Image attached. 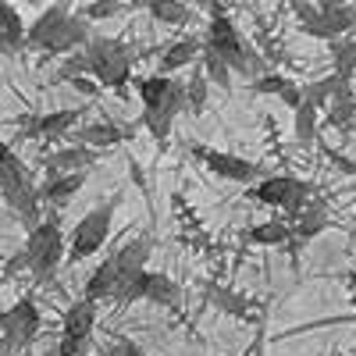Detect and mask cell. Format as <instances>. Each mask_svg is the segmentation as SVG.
<instances>
[{
  "mask_svg": "<svg viewBox=\"0 0 356 356\" xmlns=\"http://www.w3.org/2000/svg\"><path fill=\"white\" fill-rule=\"evenodd\" d=\"M0 196H4V203L11 207V214L25 225V228H36L43 218H40V186L33 171H29V164L11 150V143L0 139Z\"/></svg>",
  "mask_w": 356,
  "mask_h": 356,
  "instance_id": "6da1fadb",
  "label": "cell"
},
{
  "mask_svg": "<svg viewBox=\"0 0 356 356\" xmlns=\"http://www.w3.org/2000/svg\"><path fill=\"white\" fill-rule=\"evenodd\" d=\"M203 43H207V50H214L218 57H225L235 75H243V79H250V82H253L257 75H264V57L243 40V33L235 29V22H232L221 8H214L211 22H207Z\"/></svg>",
  "mask_w": 356,
  "mask_h": 356,
  "instance_id": "7a4b0ae2",
  "label": "cell"
},
{
  "mask_svg": "<svg viewBox=\"0 0 356 356\" xmlns=\"http://www.w3.org/2000/svg\"><path fill=\"white\" fill-rule=\"evenodd\" d=\"M86 57H89V75L104 89L125 93V86L132 82V65H136V50L129 43L111 40V36H93L86 43Z\"/></svg>",
  "mask_w": 356,
  "mask_h": 356,
  "instance_id": "3957f363",
  "label": "cell"
},
{
  "mask_svg": "<svg viewBox=\"0 0 356 356\" xmlns=\"http://www.w3.org/2000/svg\"><path fill=\"white\" fill-rule=\"evenodd\" d=\"M25 253H29V275L36 282H50L57 275L65 253V235H61V221L57 214L43 218L36 228H29V239H25Z\"/></svg>",
  "mask_w": 356,
  "mask_h": 356,
  "instance_id": "277c9868",
  "label": "cell"
},
{
  "mask_svg": "<svg viewBox=\"0 0 356 356\" xmlns=\"http://www.w3.org/2000/svg\"><path fill=\"white\" fill-rule=\"evenodd\" d=\"M114 211H118V196L97 203L89 214L79 218V225L72 228V239H68V257H65L68 264H82L104 250V243L111 239V228H114Z\"/></svg>",
  "mask_w": 356,
  "mask_h": 356,
  "instance_id": "5b68a950",
  "label": "cell"
},
{
  "mask_svg": "<svg viewBox=\"0 0 356 356\" xmlns=\"http://www.w3.org/2000/svg\"><path fill=\"white\" fill-rule=\"evenodd\" d=\"M246 196L260 207H275V211H285L292 218L314 200V186L307 178H296V175H264L250 186Z\"/></svg>",
  "mask_w": 356,
  "mask_h": 356,
  "instance_id": "8992f818",
  "label": "cell"
},
{
  "mask_svg": "<svg viewBox=\"0 0 356 356\" xmlns=\"http://www.w3.org/2000/svg\"><path fill=\"white\" fill-rule=\"evenodd\" d=\"M40 307L33 296H22L15 307L0 314V356H22L40 335Z\"/></svg>",
  "mask_w": 356,
  "mask_h": 356,
  "instance_id": "52a82bcc",
  "label": "cell"
},
{
  "mask_svg": "<svg viewBox=\"0 0 356 356\" xmlns=\"http://www.w3.org/2000/svg\"><path fill=\"white\" fill-rule=\"evenodd\" d=\"M193 157L211 171L221 182H235V186H253L257 178H264V168L250 157H239L232 150H218V146H203V143H193Z\"/></svg>",
  "mask_w": 356,
  "mask_h": 356,
  "instance_id": "ba28073f",
  "label": "cell"
},
{
  "mask_svg": "<svg viewBox=\"0 0 356 356\" xmlns=\"http://www.w3.org/2000/svg\"><path fill=\"white\" fill-rule=\"evenodd\" d=\"M93 328H97V300H75L65 317H61V342H57V353L61 356H82L89 339H93Z\"/></svg>",
  "mask_w": 356,
  "mask_h": 356,
  "instance_id": "9c48e42d",
  "label": "cell"
},
{
  "mask_svg": "<svg viewBox=\"0 0 356 356\" xmlns=\"http://www.w3.org/2000/svg\"><path fill=\"white\" fill-rule=\"evenodd\" d=\"M82 114H86L82 107H65V111H50V114H25V118H18V129L29 139L54 143V139L72 136L79 129V122H82Z\"/></svg>",
  "mask_w": 356,
  "mask_h": 356,
  "instance_id": "30bf717a",
  "label": "cell"
},
{
  "mask_svg": "<svg viewBox=\"0 0 356 356\" xmlns=\"http://www.w3.org/2000/svg\"><path fill=\"white\" fill-rule=\"evenodd\" d=\"M136 300H150V303H157V307H178L182 303V289H178V282H171L168 275H161V271H139V278L129 285V292L122 296V307H129V303H136Z\"/></svg>",
  "mask_w": 356,
  "mask_h": 356,
  "instance_id": "8fae6325",
  "label": "cell"
},
{
  "mask_svg": "<svg viewBox=\"0 0 356 356\" xmlns=\"http://www.w3.org/2000/svg\"><path fill=\"white\" fill-rule=\"evenodd\" d=\"M178 114H186V82H178L157 107H143V129L157 139V146H168Z\"/></svg>",
  "mask_w": 356,
  "mask_h": 356,
  "instance_id": "7c38bea8",
  "label": "cell"
},
{
  "mask_svg": "<svg viewBox=\"0 0 356 356\" xmlns=\"http://www.w3.org/2000/svg\"><path fill=\"white\" fill-rule=\"evenodd\" d=\"M97 157H100V150H93V146L68 143V146H61V150L43 157V171H47V178L50 175H68V171H86V168L97 164Z\"/></svg>",
  "mask_w": 356,
  "mask_h": 356,
  "instance_id": "4fadbf2b",
  "label": "cell"
},
{
  "mask_svg": "<svg viewBox=\"0 0 356 356\" xmlns=\"http://www.w3.org/2000/svg\"><path fill=\"white\" fill-rule=\"evenodd\" d=\"M89 40H93L89 18H86V15H68L65 25L57 29V36L50 40V47H47L43 54H50V57H65V54H72V50H82Z\"/></svg>",
  "mask_w": 356,
  "mask_h": 356,
  "instance_id": "5bb4252c",
  "label": "cell"
},
{
  "mask_svg": "<svg viewBox=\"0 0 356 356\" xmlns=\"http://www.w3.org/2000/svg\"><path fill=\"white\" fill-rule=\"evenodd\" d=\"M72 15L68 8V0H61V4H50L33 25H29V33H25V47H33V50H47L50 40L57 36V29L65 25V18Z\"/></svg>",
  "mask_w": 356,
  "mask_h": 356,
  "instance_id": "9a60e30c",
  "label": "cell"
},
{
  "mask_svg": "<svg viewBox=\"0 0 356 356\" xmlns=\"http://www.w3.org/2000/svg\"><path fill=\"white\" fill-rule=\"evenodd\" d=\"M203 50H207V43L196 40V36H182V40L168 43L161 50V72L164 75H178L182 68H193L200 57H203Z\"/></svg>",
  "mask_w": 356,
  "mask_h": 356,
  "instance_id": "2e32d148",
  "label": "cell"
},
{
  "mask_svg": "<svg viewBox=\"0 0 356 356\" xmlns=\"http://www.w3.org/2000/svg\"><path fill=\"white\" fill-rule=\"evenodd\" d=\"M289 221H292V243H289V246L300 250L303 243H310L314 235H321L324 228H328V207H324L321 200H310L303 211L292 214Z\"/></svg>",
  "mask_w": 356,
  "mask_h": 356,
  "instance_id": "e0dca14e",
  "label": "cell"
},
{
  "mask_svg": "<svg viewBox=\"0 0 356 356\" xmlns=\"http://www.w3.org/2000/svg\"><path fill=\"white\" fill-rule=\"evenodd\" d=\"M136 129L129 125H111V122H93V125H79L72 132V143H86L93 150H107V146H118V143H129Z\"/></svg>",
  "mask_w": 356,
  "mask_h": 356,
  "instance_id": "ac0fdd59",
  "label": "cell"
},
{
  "mask_svg": "<svg viewBox=\"0 0 356 356\" xmlns=\"http://www.w3.org/2000/svg\"><path fill=\"white\" fill-rule=\"evenodd\" d=\"M253 93H260V97H278L289 111H296V107L303 104V86L292 82V79H285V75H275V72L257 75V79H253Z\"/></svg>",
  "mask_w": 356,
  "mask_h": 356,
  "instance_id": "d6986e66",
  "label": "cell"
},
{
  "mask_svg": "<svg viewBox=\"0 0 356 356\" xmlns=\"http://www.w3.org/2000/svg\"><path fill=\"white\" fill-rule=\"evenodd\" d=\"M25 33H29V25L22 22L18 8L8 4V0H0V54L15 57L25 47Z\"/></svg>",
  "mask_w": 356,
  "mask_h": 356,
  "instance_id": "ffe728a7",
  "label": "cell"
},
{
  "mask_svg": "<svg viewBox=\"0 0 356 356\" xmlns=\"http://www.w3.org/2000/svg\"><path fill=\"white\" fill-rule=\"evenodd\" d=\"M86 186V171H68V175H50L47 182L40 186V196H43V203H50V207H68L75 196H79V189Z\"/></svg>",
  "mask_w": 356,
  "mask_h": 356,
  "instance_id": "44dd1931",
  "label": "cell"
},
{
  "mask_svg": "<svg viewBox=\"0 0 356 356\" xmlns=\"http://www.w3.org/2000/svg\"><path fill=\"white\" fill-rule=\"evenodd\" d=\"M114 292H118V257H104L97 267H93V275L86 278V296L89 300H114Z\"/></svg>",
  "mask_w": 356,
  "mask_h": 356,
  "instance_id": "7402d4cb",
  "label": "cell"
},
{
  "mask_svg": "<svg viewBox=\"0 0 356 356\" xmlns=\"http://www.w3.org/2000/svg\"><path fill=\"white\" fill-rule=\"evenodd\" d=\"M321 15L332 29V40H339L349 29H356V4L353 0H321Z\"/></svg>",
  "mask_w": 356,
  "mask_h": 356,
  "instance_id": "603a6c76",
  "label": "cell"
},
{
  "mask_svg": "<svg viewBox=\"0 0 356 356\" xmlns=\"http://www.w3.org/2000/svg\"><path fill=\"white\" fill-rule=\"evenodd\" d=\"M321 107H314V104H300L292 111V139H296V146H314V139H317V129H321Z\"/></svg>",
  "mask_w": 356,
  "mask_h": 356,
  "instance_id": "cb8c5ba5",
  "label": "cell"
},
{
  "mask_svg": "<svg viewBox=\"0 0 356 356\" xmlns=\"http://www.w3.org/2000/svg\"><path fill=\"white\" fill-rule=\"evenodd\" d=\"M324 114H328V122H332L335 129H349V125H353V118H356V93H353V86H349L346 79L339 82L335 97H332L328 107H324Z\"/></svg>",
  "mask_w": 356,
  "mask_h": 356,
  "instance_id": "d4e9b609",
  "label": "cell"
},
{
  "mask_svg": "<svg viewBox=\"0 0 356 356\" xmlns=\"http://www.w3.org/2000/svg\"><path fill=\"white\" fill-rule=\"evenodd\" d=\"M250 243L253 246H289L292 243V221L271 218V221H260L250 228Z\"/></svg>",
  "mask_w": 356,
  "mask_h": 356,
  "instance_id": "484cf974",
  "label": "cell"
},
{
  "mask_svg": "<svg viewBox=\"0 0 356 356\" xmlns=\"http://www.w3.org/2000/svg\"><path fill=\"white\" fill-rule=\"evenodd\" d=\"M146 11H150L154 22H161V25H175V29L193 22V11H189L186 0H146Z\"/></svg>",
  "mask_w": 356,
  "mask_h": 356,
  "instance_id": "4316f807",
  "label": "cell"
},
{
  "mask_svg": "<svg viewBox=\"0 0 356 356\" xmlns=\"http://www.w3.org/2000/svg\"><path fill=\"white\" fill-rule=\"evenodd\" d=\"M296 18H300V29L307 36H314V40H332V29H328V22H324V15H321V4H307V0H296Z\"/></svg>",
  "mask_w": 356,
  "mask_h": 356,
  "instance_id": "83f0119b",
  "label": "cell"
},
{
  "mask_svg": "<svg viewBox=\"0 0 356 356\" xmlns=\"http://www.w3.org/2000/svg\"><path fill=\"white\" fill-rule=\"evenodd\" d=\"M332 61H335V75L349 82L356 75V40H349V36L332 40Z\"/></svg>",
  "mask_w": 356,
  "mask_h": 356,
  "instance_id": "f1b7e54d",
  "label": "cell"
},
{
  "mask_svg": "<svg viewBox=\"0 0 356 356\" xmlns=\"http://www.w3.org/2000/svg\"><path fill=\"white\" fill-rule=\"evenodd\" d=\"M339 82H342V79H339L335 72H332V75H321V79H314V82H307V86H303V100L324 111V107L332 104V97H335Z\"/></svg>",
  "mask_w": 356,
  "mask_h": 356,
  "instance_id": "f546056e",
  "label": "cell"
},
{
  "mask_svg": "<svg viewBox=\"0 0 356 356\" xmlns=\"http://www.w3.org/2000/svg\"><path fill=\"white\" fill-rule=\"evenodd\" d=\"M203 75L211 79V86H221V89H232V79H235V72H232V65L225 61V57H218L214 50H203Z\"/></svg>",
  "mask_w": 356,
  "mask_h": 356,
  "instance_id": "4dcf8cb0",
  "label": "cell"
},
{
  "mask_svg": "<svg viewBox=\"0 0 356 356\" xmlns=\"http://www.w3.org/2000/svg\"><path fill=\"white\" fill-rule=\"evenodd\" d=\"M207 100H211V79L203 75V68L186 82V111L189 114H200L207 107Z\"/></svg>",
  "mask_w": 356,
  "mask_h": 356,
  "instance_id": "1f68e13d",
  "label": "cell"
},
{
  "mask_svg": "<svg viewBox=\"0 0 356 356\" xmlns=\"http://www.w3.org/2000/svg\"><path fill=\"white\" fill-rule=\"evenodd\" d=\"M214 303H218V307H221L225 314L239 317V321H250V317H253V314H250L253 307H250V303L243 300V296H232V292H214Z\"/></svg>",
  "mask_w": 356,
  "mask_h": 356,
  "instance_id": "d6a6232c",
  "label": "cell"
},
{
  "mask_svg": "<svg viewBox=\"0 0 356 356\" xmlns=\"http://www.w3.org/2000/svg\"><path fill=\"white\" fill-rule=\"evenodd\" d=\"M104 356H146V353H143L132 339L122 335V339H111V346L104 349Z\"/></svg>",
  "mask_w": 356,
  "mask_h": 356,
  "instance_id": "836d02e7",
  "label": "cell"
},
{
  "mask_svg": "<svg viewBox=\"0 0 356 356\" xmlns=\"http://www.w3.org/2000/svg\"><path fill=\"white\" fill-rule=\"evenodd\" d=\"M111 15H118V0H93V4H89V11H86V18H89V22H97V18H111Z\"/></svg>",
  "mask_w": 356,
  "mask_h": 356,
  "instance_id": "e575fe53",
  "label": "cell"
},
{
  "mask_svg": "<svg viewBox=\"0 0 356 356\" xmlns=\"http://www.w3.org/2000/svg\"><path fill=\"white\" fill-rule=\"evenodd\" d=\"M18 271H29V253H25V246H22V250H18V253L8 260V264H4V278H15Z\"/></svg>",
  "mask_w": 356,
  "mask_h": 356,
  "instance_id": "d590c367",
  "label": "cell"
},
{
  "mask_svg": "<svg viewBox=\"0 0 356 356\" xmlns=\"http://www.w3.org/2000/svg\"><path fill=\"white\" fill-rule=\"evenodd\" d=\"M353 178H356V175H353Z\"/></svg>",
  "mask_w": 356,
  "mask_h": 356,
  "instance_id": "8d00e7d4",
  "label": "cell"
}]
</instances>
